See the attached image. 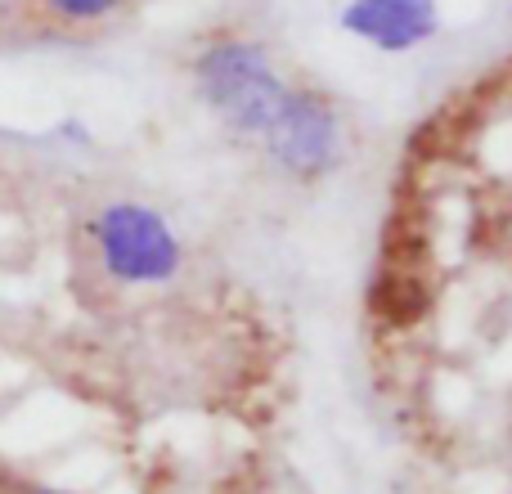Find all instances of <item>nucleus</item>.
<instances>
[{
	"label": "nucleus",
	"instance_id": "obj_1",
	"mask_svg": "<svg viewBox=\"0 0 512 494\" xmlns=\"http://www.w3.org/2000/svg\"><path fill=\"white\" fill-rule=\"evenodd\" d=\"M194 86L216 122L252 144H261L283 95H288V81L274 68V59L256 41H243V36H221V41L198 50Z\"/></svg>",
	"mask_w": 512,
	"mask_h": 494
},
{
	"label": "nucleus",
	"instance_id": "obj_2",
	"mask_svg": "<svg viewBox=\"0 0 512 494\" xmlns=\"http://www.w3.org/2000/svg\"><path fill=\"white\" fill-rule=\"evenodd\" d=\"M90 243L104 274L122 288H162L185 265V243L176 225L144 203H108L90 216Z\"/></svg>",
	"mask_w": 512,
	"mask_h": 494
},
{
	"label": "nucleus",
	"instance_id": "obj_3",
	"mask_svg": "<svg viewBox=\"0 0 512 494\" xmlns=\"http://www.w3.org/2000/svg\"><path fill=\"white\" fill-rule=\"evenodd\" d=\"M261 153L292 180H319L342 162V117L319 90L288 86L270 131L261 135Z\"/></svg>",
	"mask_w": 512,
	"mask_h": 494
},
{
	"label": "nucleus",
	"instance_id": "obj_4",
	"mask_svg": "<svg viewBox=\"0 0 512 494\" xmlns=\"http://www.w3.org/2000/svg\"><path fill=\"white\" fill-rule=\"evenodd\" d=\"M342 27L378 54H409L441 32L436 0H346Z\"/></svg>",
	"mask_w": 512,
	"mask_h": 494
},
{
	"label": "nucleus",
	"instance_id": "obj_5",
	"mask_svg": "<svg viewBox=\"0 0 512 494\" xmlns=\"http://www.w3.org/2000/svg\"><path fill=\"white\" fill-rule=\"evenodd\" d=\"M45 14L59 18V23H104L108 14L122 9V0H41Z\"/></svg>",
	"mask_w": 512,
	"mask_h": 494
},
{
	"label": "nucleus",
	"instance_id": "obj_6",
	"mask_svg": "<svg viewBox=\"0 0 512 494\" xmlns=\"http://www.w3.org/2000/svg\"><path fill=\"white\" fill-rule=\"evenodd\" d=\"M18 494H63V490H45V486H27V490H18Z\"/></svg>",
	"mask_w": 512,
	"mask_h": 494
}]
</instances>
